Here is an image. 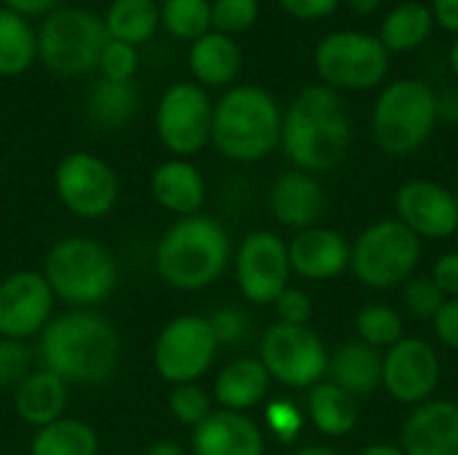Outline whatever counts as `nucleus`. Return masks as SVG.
Masks as SVG:
<instances>
[{"label": "nucleus", "instance_id": "nucleus-11", "mask_svg": "<svg viewBox=\"0 0 458 455\" xmlns=\"http://www.w3.org/2000/svg\"><path fill=\"white\" fill-rule=\"evenodd\" d=\"M217 338L207 316L182 314L164 324L153 343V367L169 383H196L209 373L217 357Z\"/></svg>", "mask_w": 458, "mask_h": 455}, {"label": "nucleus", "instance_id": "nucleus-27", "mask_svg": "<svg viewBox=\"0 0 458 455\" xmlns=\"http://www.w3.org/2000/svg\"><path fill=\"white\" fill-rule=\"evenodd\" d=\"M435 29V16L429 11V5L408 0L394 5L381 27H378V40L384 43V48L389 54H408L416 51L419 46H424L429 40Z\"/></svg>", "mask_w": 458, "mask_h": 455}, {"label": "nucleus", "instance_id": "nucleus-29", "mask_svg": "<svg viewBox=\"0 0 458 455\" xmlns=\"http://www.w3.org/2000/svg\"><path fill=\"white\" fill-rule=\"evenodd\" d=\"M309 416L311 424L327 434V437H346L357 421H360V408H357V397H352L349 392L338 389L333 381H319L317 386H311L309 392Z\"/></svg>", "mask_w": 458, "mask_h": 455}, {"label": "nucleus", "instance_id": "nucleus-49", "mask_svg": "<svg viewBox=\"0 0 458 455\" xmlns=\"http://www.w3.org/2000/svg\"><path fill=\"white\" fill-rule=\"evenodd\" d=\"M349 11H354V13H360V16H370V13H376L378 8H381V3L384 0H341Z\"/></svg>", "mask_w": 458, "mask_h": 455}, {"label": "nucleus", "instance_id": "nucleus-5", "mask_svg": "<svg viewBox=\"0 0 458 455\" xmlns=\"http://www.w3.org/2000/svg\"><path fill=\"white\" fill-rule=\"evenodd\" d=\"M43 276L54 298L64 300L70 308L94 311L113 295L118 265L105 244L86 236H67L48 249Z\"/></svg>", "mask_w": 458, "mask_h": 455}, {"label": "nucleus", "instance_id": "nucleus-20", "mask_svg": "<svg viewBox=\"0 0 458 455\" xmlns=\"http://www.w3.org/2000/svg\"><path fill=\"white\" fill-rule=\"evenodd\" d=\"M405 455H458V405L435 400L419 405L403 426Z\"/></svg>", "mask_w": 458, "mask_h": 455}, {"label": "nucleus", "instance_id": "nucleus-16", "mask_svg": "<svg viewBox=\"0 0 458 455\" xmlns=\"http://www.w3.org/2000/svg\"><path fill=\"white\" fill-rule=\"evenodd\" d=\"M381 386L403 405H424L440 386V357L421 338H403L384 357Z\"/></svg>", "mask_w": 458, "mask_h": 455}, {"label": "nucleus", "instance_id": "nucleus-40", "mask_svg": "<svg viewBox=\"0 0 458 455\" xmlns=\"http://www.w3.org/2000/svg\"><path fill=\"white\" fill-rule=\"evenodd\" d=\"M30 373V351L21 341L0 338V389H16Z\"/></svg>", "mask_w": 458, "mask_h": 455}, {"label": "nucleus", "instance_id": "nucleus-19", "mask_svg": "<svg viewBox=\"0 0 458 455\" xmlns=\"http://www.w3.org/2000/svg\"><path fill=\"white\" fill-rule=\"evenodd\" d=\"M193 455H263L266 440L247 413L215 410L191 434Z\"/></svg>", "mask_w": 458, "mask_h": 455}, {"label": "nucleus", "instance_id": "nucleus-36", "mask_svg": "<svg viewBox=\"0 0 458 455\" xmlns=\"http://www.w3.org/2000/svg\"><path fill=\"white\" fill-rule=\"evenodd\" d=\"M260 16V0H212V29L223 35L247 32Z\"/></svg>", "mask_w": 458, "mask_h": 455}, {"label": "nucleus", "instance_id": "nucleus-46", "mask_svg": "<svg viewBox=\"0 0 458 455\" xmlns=\"http://www.w3.org/2000/svg\"><path fill=\"white\" fill-rule=\"evenodd\" d=\"M3 8L24 19H35V16H48L54 8H59V0H3Z\"/></svg>", "mask_w": 458, "mask_h": 455}, {"label": "nucleus", "instance_id": "nucleus-37", "mask_svg": "<svg viewBox=\"0 0 458 455\" xmlns=\"http://www.w3.org/2000/svg\"><path fill=\"white\" fill-rule=\"evenodd\" d=\"M97 67H99L102 78H107V80H131L140 70V51L129 43L107 38Z\"/></svg>", "mask_w": 458, "mask_h": 455}, {"label": "nucleus", "instance_id": "nucleus-30", "mask_svg": "<svg viewBox=\"0 0 458 455\" xmlns=\"http://www.w3.org/2000/svg\"><path fill=\"white\" fill-rule=\"evenodd\" d=\"M99 437L97 432L81 421L62 416L59 421L35 429L30 440V455H97Z\"/></svg>", "mask_w": 458, "mask_h": 455}, {"label": "nucleus", "instance_id": "nucleus-32", "mask_svg": "<svg viewBox=\"0 0 458 455\" xmlns=\"http://www.w3.org/2000/svg\"><path fill=\"white\" fill-rule=\"evenodd\" d=\"M140 107V97L131 80H107L99 78V83L91 88L89 97V115L102 129H121L126 126Z\"/></svg>", "mask_w": 458, "mask_h": 455}, {"label": "nucleus", "instance_id": "nucleus-34", "mask_svg": "<svg viewBox=\"0 0 458 455\" xmlns=\"http://www.w3.org/2000/svg\"><path fill=\"white\" fill-rule=\"evenodd\" d=\"M357 335L365 346L378 349H392L394 343H400L403 335V319L394 308L389 306H365L357 314Z\"/></svg>", "mask_w": 458, "mask_h": 455}, {"label": "nucleus", "instance_id": "nucleus-3", "mask_svg": "<svg viewBox=\"0 0 458 455\" xmlns=\"http://www.w3.org/2000/svg\"><path fill=\"white\" fill-rule=\"evenodd\" d=\"M282 113L274 94L263 86H231L215 102L209 145L228 161H260L282 145Z\"/></svg>", "mask_w": 458, "mask_h": 455}, {"label": "nucleus", "instance_id": "nucleus-10", "mask_svg": "<svg viewBox=\"0 0 458 455\" xmlns=\"http://www.w3.org/2000/svg\"><path fill=\"white\" fill-rule=\"evenodd\" d=\"M215 102L193 80L172 83L156 105V134L172 158H191L212 139Z\"/></svg>", "mask_w": 458, "mask_h": 455}, {"label": "nucleus", "instance_id": "nucleus-53", "mask_svg": "<svg viewBox=\"0 0 458 455\" xmlns=\"http://www.w3.org/2000/svg\"><path fill=\"white\" fill-rule=\"evenodd\" d=\"M448 64H451V72L458 78V35L454 46H451V51H448Z\"/></svg>", "mask_w": 458, "mask_h": 455}, {"label": "nucleus", "instance_id": "nucleus-6", "mask_svg": "<svg viewBox=\"0 0 458 455\" xmlns=\"http://www.w3.org/2000/svg\"><path fill=\"white\" fill-rule=\"evenodd\" d=\"M437 121V94L432 86L416 78H400L378 94L370 131L386 156H411L432 137Z\"/></svg>", "mask_w": 458, "mask_h": 455}, {"label": "nucleus", "instance_id": "nucleus-48", "mask_svg": "<svg viewBox=\"0 0 458 455\" xmlns=\"http://www.w3.org/2000/svg\"><path fill=\"white\" fill-rule=\"evenodd\" d=\"M437 118L448 123H458V88H448L437 94Z\"/></svg>", "mask_w": 458, "mask_h": 455}, {"label": "nucleus", "instance_id": "nucleus-45", "mask_svg": "<svg viewBox=\"0 0 458 455\" xmlns=\"http://www.w3.org/2000/svg\"><path fill=\"white\" fill-rule=\"evenodd\" d=\"M432 322H435L437 338H440L448 349L458 351V298L445 300L443 308L437 311V316H435Z\"/></svg>", "mask_w": 458, "mask_h": 455}, {"label": "nucleus", "instance_id": "nucleus-12", "mask_svg": "<svg viewBox=\"0 0 458 455\" xmlns=\"http://www.w3.org/2000/svg\"><path fill=\"white\" fill-rule=\"evenodd\" d=\"M271 375L290 389H311L327 375L330 354L322 338L311 327H290L274 324L266 330L260 341L258 357Z\"/></svg>", "mask_w": 458, "mask_h": 455}, {"label": "nucleus", "instance_id": "nucleus-35", "mask_svg": "<svg viewBox=\"0 0 458 455\" xmlns=\"http://www.w3.org/2000/svg\"><path fill=\"white\" fill-rule=\"evenodd\" d=\"M166 405H169V413L174 416V421H180L182 426H191V429H196L199 424H204L215 413L212 397L199 383L172 386Z\"/></svg>", "mask_w": 458, "mask_h": 455}, {"label": "nucleus", "instance_id": "nucleus-31", "mask_svg": "<svg viewBox=\"0 0 458 455\" xmlns=\"http://www.w3.org/2000/svg\"><path fill=\"white\" fill-rule=\"evenodd\" d=\"M38 59V32L30 19L0 8V78L27 72Z\"/></svg>", "mask_w": 458, "mask_h": 455}, {"label": "nucleus", "instance_id": "nucleus-55", "mask_svg": "<svg viewBox=\"0 0 458 455\" xmlns=\"http://www.w3.org/2000/svg\"><path fill=\"white\" fill-rule=\"evenodd\" d=\"M0 8H3V0H0Z\"/></svg>", "mask_w": 458, "mask_h": 455}, {"label": "nucleus", "instance_id": "nucleus-51", "mask_svg": "<svg viewBox=\"0 0 458 455\" xmlns=\"http://www.w3.org/2000/svg\"><path fill=\"white\" fill-rule=\"evenodd\" d=\"M145 455H188V453H185V451H182L177 442H166V440H164V442H156V445H150Z\"/></svg>", "mask_w": 458, "mask_h": 455}, {"label": "nucleus", "instance_id": "nucleus-38", "mask_svg": "<svg viewBox=\"0 0 458 455\" xmlns=\"http://www.w3.org/2000/svg\"><path fill=\"white\" fill-rule=\"evenodd\" d=\"M445 295L432 282V276H411L405 284V306L419 319H435L443 308Z\"/></svg>", "mask_w": 458, "mask_h": 455}, {"label": "nucleus", "instance_id": "nucleus-44", "mask_svg": "<svg viewBox=\"0 0 458 455\" xmlns=\"http://www.w3.org/2000/svg\"><path fill=\"white\" fill-rule=\"evenodd\" d=\"M432 282L440 287V292L445 295V300L458 298V252H448V255H443L435 263Z\"/></svg>", "mask_w": 458, "mask_h": 455}, {"label": "nucleus", "instance_id": "nucleus-2", "mask_svg": "<svg viewBox=\"0 0 458 455\" xmlns=\"http://www.w3.org/2000/svg\"><path fill=\"white\" fill-rule=\"evenodd\" d=\"M43 367L67 386H97L115 375L121 341L115 327L97 311L72 308L51 319L40 333Z\"/></svg>", "mask_w": 458, "mask_h": 455}, {"label": "nucleus", "instance_id": "nucleus-25", "mask_svg": "<svg viewBox=\"0 0 458 455\" xmlns=\"http://www.w3.org/2000/svg\"><path fill=\"white\" fill-rule=\"evenodd\" d=\"M268 386H271V375L266 373L263 362L244 357L220 370L215 381V402L220 405V410L247 413L266 400Z\"/></svg>", "mask_w": 458, "mask_h": 455}, {"label": "nucleus", "instance_id": "nucleus-18", "mask_svg": "<svg viewBox=\"0 0 458 455\" xmlns=\"http://www.w3.org/2000/svg\"><path fill=\"white\" fill-rule=\"evenodd\" d=\"M287 255H290L293 274L309 282H327L349 268L352 244L346 241L344 233L314 225L295 233V239L287 244Z\"/></svg>", "mask_w": 458, "mask_h": 455}, {"label": "nucleus", "instance_id": "nucleus-7", "mask_svg": "<svg viewBox=\"0 0 458 455\" xmlns=\"http://www.w3.org/2000/svg\"><path fill=\"white\" fill-rule=\"evenodd\" d=\"M38 32V59L62 78H81L99 64L107 29L99 13L81 5H59Z\"/></svg>", "mask_w": 458, "mask_h": 455}, {"label": "nucleus", "instance_id": "nucleus-33", "mask_svg": "<svg viewBox=\"0 0 458 455\" xmlns=\"http://www.w3.org/2000/svg\"><path fill=\"white\" fill-rule=\"evenodd\" d=\"M161 27L177 40H199L212 29V0H161Z\"/></svg>", "mask_w": 458, "mask_h": 455}, {"label": "nucleus", "instance_id": "nucleus-24", "mask_svg": "<svg viewBox=\"0 0 458 455\" xmlns=\"http://www.w3.org/2000/svg\"><path fill=\"white\" fill-rule=\"evenodd\" d=\"M70 386L54 375L51 370H32L16 389H13V410L16 416L32 426H48L54 421H59L67 410V400H70Z\"/></svg>", "mask_w": 458, "mask_h": 455}, {"label": "nucleus", "instance_id": "nucleus-21", "mask_svg": "<svg viewBox=\"0 0 458 455\" xmlns=\"http://www.w3.org/2000/svg\"><path fill=\"white\" fill-rule=\"evenodd\" d=\"M268 206L276 223L295 228V231H306L322 220L327 204H325V190L319 180L309 172L293 169V172L279 174L276 182L271 185Z\"/></svg>", "mask_w": 458, "mask_h": 455}, {"label": "nucleus", "instance_id": "nucleus-4", "mask_svg": "<svg viewBox=\"0 0 458 455\" xmlns=\"http://www.w3.org/2000/svg\"><path fill=\"white\" fill-rule=\"evenodd\" d=\"M231 263L228 231L207 215L180 217L156 244L158 276L182 292H201L212 287Z\"/></svg>", "mask_w": 458, "mask_h": 455}, {"label": "nucleus", "instance_id": "nucleus-23", "mask_svg": "<svg viewBox=\"0 0 458 455\" xmlns=\"http://www.w3.org/2000/svg\"><path fill=\"white\" fill-rule=\"evenodd\" d=\"M188 67L193 83L201 88H225L242 72V46L236 38L209 29L188 48Z\"/></svg>", "mask_w": 458, "mask_h": 455}, {"label": "nucleus", "instance_id": "nucleus-1", "mask_svg": "<svg viewBox=\"0 0 458 455\" xmlns=\"http://www.w3.org/2000/svg\"><path fill=\"white\" fill-rule=\"evenodd\" d=\"M282 147L301 172L338 169L352 147V121L341 94L325 83L301 88L282 113Z\"/></svg>", "mask_w": 458, "mask_h": 455}, {"label": "nucleus", "instance_id": "nucleus-26", "mask_svg": "<svg viewBox=\"0 0 458 455\" xmlns=\"http://www.w3.org/2000/svg\"><path fill=\"white\" fill-rule=\"evenodd\" d=\"M330 381L349 392L352 397H365L381 386V373H384V357L373 349L365 346L362 341L357 343H344L327 365Z\"/></svg>", "mask_w": 458, "mask_h": 455}, {"label": "nucleus", "instance_id": "nucleus-50", "mask_svg": "<svg viewBox=\"0 0 458 455\" xmlns=\"http://www.w3.org/2000/svg\"><path fill=\"white\" fill-rule=\"evenodd\" d=\"M357 455H405V451L397 448V445L381 442V445H368V448H362Z\"/></svg>", "mask_w": 458, "mask_h": 455}, {"label": "nucleus", "instance_id": "nucleus-54", "mask_svg": "<svg viewBox=\"0 0 458 455\" xmlns=\"http://www.w3.org/2000/svg\"><path fill=\"white\" fill-rule=\"evenodd\" d=\"M454 196H456V201H458V185H456V190H454Z\"/></svg>", "mask_w": 458, "mask_h": 455}, {"label": "nucleus", "instance_id": "nucleus-52", "mask_svg": "<svg viewBox=\"0 0 458 455\" xmlns=\"http://www.w3.org/2000/svg\"><path fill=\"white\" fill-rule=\"evenodd\" d=\"M293 455H338L333 453L330 448H319V445H309V448H301V451H295Z\"/></svg>", "mask_w": 458, "mask_h": 455}, {"label": "nucleus", "instance_id": "nucleus-28", "mask_svg": "<svg viewBox=\"0 0 458 455\" xmlns=\"http://www.w3.org/2000/svg\"><path fill=\"white\" fill-rule=\"evenodd\" d=\"M107 38L129 43L134 48L153 40L161 27V11L156 0H113L102 16Z\"/></svg>", "mask_w": 458, "mask_h": 455}, {"label": "nucleus", "instance_id": "nucleus-17", "mask_svg": "<svg viewBox=\"0 0 458 455\" xmlns=\"http://www.w3.org/2000/svg\"><path fill=\"white\" fill-rule=\"evenodd\" d=\"M397 220L419 239H448L458 231L454 190L432 180H408L394 196Z\"/></svg>", "mask_w": 458, "mask_h": 455}, {"label": "nucleus", "instance_id": "nucleus-13", "mask_svg": "<svg viewBox=\"0 0 458 455\" xmlns=\"http://www.w3.org/2000/svg\"><path fill=\"white\" fill-rule=\"evenodd\" d=\"M54 190L62 206L75 217L102 220L118 201V177L105 158L75 150L56 164Z\"/></svg>", "mask_w": 458, "mask_h": 455}, {"label": "nucleus", "instance_id": "nucleus-42", "mask_svg": "<svg viewBox=\"0 0 458 455\" xmlns=\"http://www.w3.org/2000/svg\"><path fill=\"white\" fill-rule=\"evenodd\" d=\"M209 319V327L217 338L220 346H228V343H239L247 333V319L239 308H220L215 311Z\"/></svg>", "mask_w": 458, "mask_h": 455}, {"label": "nucleus", "instance_id": "nucleus-22", "mask_svg": "<svg viewBox=\"0 0 458 455\" xmlns=\"http://www.w3.org/2000/svg\"><path fill=\"white\" fill-rule=\"evenodd\" d=\"M150 196L161 209L177 217H193L207 198V182L188 158H169L150 174Z\"/></svg>", "mask_w": 458, "mask_h": 455}, {"label": "nucleus", "instance_id": "nucleus-39", "mask_svg": "<svg viewBox=\"0 0 458 455\" xmlns=\"http://www.w3.org/2000/svg\"><path fill=\"white\" fill-rule=\"evenodd\" d=\"M266 426L279 442H295L303 429V413L290 400H274L266 408Z\"/></svg>", "mask_w": 458, "mask_h": 455}, {"label": "nucleus", "instance_id": "nucleus-41", "mask_svg": "<svg viewBox=\"0 0 458 455\" xmlns=\"http://www.w3.org/2000/svg\"><path fill=\"white\" fill-rule=\"evenodd\" d=\"M274 311H276L279 324H290V327H309L311 314H314V306H311V298H309L303 290L287 287V290L274 300Z\"/></svg>", "mask_w": 458, "mask_h": 455}, {"label": "nucleus", "instance_id": "nucleus-14", "mask_svg": "<svg viewBox=\"0 0 458 455\" xmlns=\"http://www.w3.org/2000/svg\"><path fill=\"white\" fill-rule=\"evenodd\" d=\"M236 284L244 300L255 306H274L290 282L287 244L271 231L250 233L236 249Z\"/></svg>", "mask_w": 458, "mask_h": 455}, {"label": "nucleus", "instance_id": "nucleus-43", "mask_svg": "<svg viewBox=\"0 0 458 455\" xmlns=\"http://www.w3.org/2000/svg\"><path fill=\"white\" fill-rule=\"evenodd\" d=\"M282 11L301 21H322L341 8V0H279Z\"/></svg>", "mask_w": 458, "mask_h": 455}, {"label": "nucleus", "instance_id": "nucleus-8", "mask_svg": "<svg viewBox=\"0 0 458 455\" xmlns=\"http://www.w3.org/2000/svg\"><path fill=\"white\" fill-rule=\"evenodd\" d=\"M314 67L322 83L335 91H370L389 75L392 54L373 32L335 29L317 43Z\"/></svg>", "mask_w": 458, "mask_h": 455}, {"label": "nucleus", "instance_id": "nucleus-47", "mask_svg": "<svg viewBox=\"0 0 458 455\" xmlns=\"http://www.w3.org/2000/svg\"><path fill=\"white\" fill-rule=\"evenodd\" d=\"M435 24H440L445 32L458 35V0H432L429 5Z\"/></svg>", "mask_w": 458, "mask_h": 455}, {"label": "nucleus", "instance_id": "nucleus-15", "mask_svg": "<svg viewBox=\"0 0 458 455\" xmlns=\"http://www.w3.org/2000/svg\"><path fill=\"white\" fill-rule=\"evenodd\" d=\"M54 292L43 274L16 271L0 282V338L27 341L51 322Z\"/></svg>", "mask_w": 458, "mask_h": 455}, {"label": "nucleus", "instance_id": "nucleus-9", "mask_svg": "<svg viewBox=\"0 0 458 455\" xmlns=\"http://www.w3.org/2000/svg\"><path fill=\"white\" fill-rule=\"evenodd\" d=\"M419 260L421 239L400 220H378L357 236L349 268L365 287L392 290L413 276Z\"/></svg>", "mask_w": 458, "mask_h": 455}]
</instances>
